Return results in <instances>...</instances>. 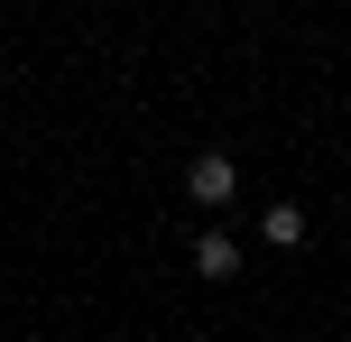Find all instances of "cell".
Listing matches in <instances>:
<instances>
[{
	"label": "cell",
	"instance_id": "7a4b0ae2",
	"mask_svg": "<svg viewBox=\"0 0 351 342\" xmlns=\"http://www.w3.org/2000/svg\"><path fill=\"white\" fill-rule=\"evenodd\" d=\"M194 278L231 287V278H241V241H231V232H194Z\"/></svg>",
	"mask_w": 351,
	"mask_h": 342
},
{
	"label": "cell",
	"instance_id": "6da1fadb",
	"mask_svg": "<svg viewBox=\"0 0 351 342\" xmlns=\"http://www.w3.org/2000/svg\"><path fill=\"white\" fill-rule=\"evenodd\" d=\"M185 195L204 204V213H222V204L241 195V167H231L222 148H194V158H185Z\"/></svg>",
	"mask_w": 351,
	"mask_h": 342
},
{
	"label": "cell",
	"instance_id": "3957f363",
	"mask_svg": "<svg viewBox=\"0 0 351 342\" xmlns=\"http://www.w3.org/2000/svg\"><path fill=\"white\" fill-rule=\"evenodd\" d=\"M259 241H268V250H296V241H305V213H296V204H268V213H259Z\"/></svg>",
	"mask_w": 351,
	"mask_h": 342
}]
</instances>
